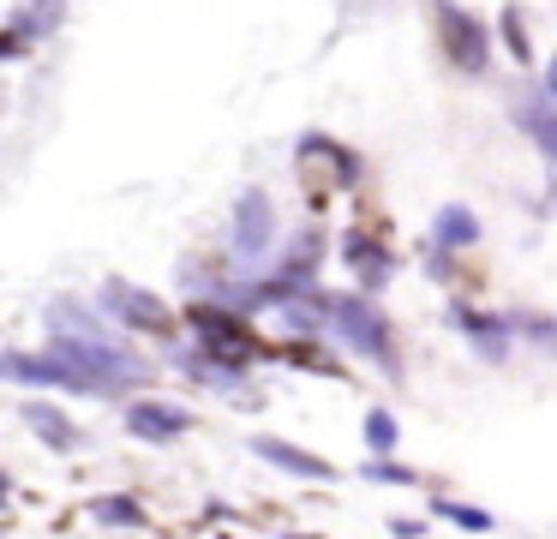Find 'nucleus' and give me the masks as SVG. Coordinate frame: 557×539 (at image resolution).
Instances as JSON below:
<instances>
[{
	"mask_svg": "<svg viewBox=\"0 0 557 539\" xmlns=\"http://www.w3.org/2000/svg\"><path fill=\"white\" fill-rule=\"evenodd\" d=\"M497 30H504V48H509V60H516V66H528V60H533V48H528V12H521V7H504V19H497Z\"/></svg>",
	"mask_w": 557,
	"mask_h": 539,
	"instance_id": "19",
	"label": "nucleus"
},
{
	"mask_svg": "<svg viewBox=\"0 0 557 539\" xmlns=\"http://www.w3.org/2000/svg\"><path fill=\"white\" fill-rule=\"evenodd\" d=\"M509 120L540 144V156H552V162H557V102H552V96H545V90H516V96H509Z\"/></svg>",
	"mask_w": 557,
	"mask_h": 539,
	"instance_id": "12",
	"label": "nucleus"
},
{
	"mask_svg": "<svg viewBox=\"0 0 557 539\" xmlns=\"http://www.w3.org/2000/svg\"><path fill=\"white\" fill-rule=\"evenodd\" d=\"M30 54V36L18 30V24H7V30H0V60H25Z\"/></svg>",
	"mask_w": 557,
	"mask_h": 539,
	"instance_id": "21",
	"label": "nucleus"
},
{
	"mask_svg": "<svg viewBox=\"0 0 557 539\" xmlns=\"http://www.w3.org/2000/svg\"><path fill=\"white\" fill-rule=\"evenodd\" d=\"M342 264H348L354 275H360V294H377V287H389V275H396V252H384V240L372 234H342Z\"/></svg>",
	"mask_w": 557,
	"mask_h": 539,
	"instance_id": "11",
	"label": "nucleus"
},
{
	"mask_svg": "<svg viewBox=\"0 0 557 539\" xmlns=\"http://www.w3.org/2000/svg\"><path fill=\"white\" fill-rule=\"evenodd\" d=\"M276 240H282L276 234V204L258 186L240 192V198H234V216H228V258H234L228 275H264Z\"/></svg>",
	"mask_w": 557,
	"mask_h": 539,
	"instance_id": "3",
	"label": "nucleus"
},
{
	"mask_svg": "<svg viewBox=\"0 0 557 539\" xmlns=\"http://www.w3.org/2000/svg\"><path fill=\"white\" fill-rule=\"evenodd\" d=\"M7 503H13V474L0 467V510H7Z\"/></svg>",
	"mask_w": 557,
	"mask_h": 539,
	"instance_id": "24",
	"label": "nucleus"
},
{
	"mask_svg": "<svg viewBox=\"0 0 557 539\" xmlns=\"http://www.w3.org/2000/svg\"><path fill=\"white\" fill-rule=\"evenodd\" d=\"M121 419H126V438H133V443H150V450H162V443H181L186 431L198 426L193 407L169 402V395H133Z\"/></svg>",
	"mask_w": 557,
	"mask_h": 539,
	"instance_id": "7",
	"label": "nucleus"
},
{
	"mask_svg": "<svg viewBox=\"0 0 557 539\" xmlns=\"http://www.w3.org/2000/svg\"><path fill=\"white\" fill-rule=\"evenodd\" d=\"M449 323H456L461 335H468V347L480 359H492V366H504L509 354H516V335H509V318L504 311H480V306H449Z\"/></svg>",
	"mask_w": 557,
	"mask_h": 539,
	"instance_id": "9",
	"label": "nucleus"
},
{
	"mask_svg": "<svg viewBox=\"0 0 557 539\" xmlns=\"http://www.w3.org/2000/svg\"><path fill=\"white\" fill-rule=\"evenodd\" d=\"M360 474L372 479V486H401V491L420 486V474H413L408 462H396V455H377V462H366V467H360Z\"/></svg>",
	"mask_w": 557,
	"mask_h": 539,
	"instance_id": "20",
	"label": "nucleus"
},
{
	"mask_svg": "<svg viewBox=\"0 0 557 539\" xmlns=\"http://www.w3.org/2000/svg\"><path fill=\"white\" fill-rule=\"evenodd\" d=\"M288 539H312V534H288Z\"/></svg>",
	"mask_w": 557,
	"mask_h": 539,
	"instance_id": "25",
	"label": "nucleus"
},
{
	"mask_svg": "<svg viewBox=\"0 0 557 539\" xmlns=\"http://www.w3.org/2000/svg\"><path fill=\"white\" fill-rule=\"evenodd\" d=\"M324 330L336 335L342 347H348L354 359H366V366H377L384 378H401V347H396V323L384 318V306H377L372 294H330L324 287Z\"/></svg>",
	"mask_w": 557,
	"mask_h": 539,
	"instance_id": "1",
	"label": "nucleus"
},
{
	"mask_svg": "<svg viewBox=\"0 0 557 539\" xmlns=\"http://www.w3.org/2000/svg\"><path fill=\"white\" fill-rule=\"evenodd\" d=\"M18 419H25L30 431H37V443H42V450H54V455L85 450V426H78V419L66 414V407L42 402V395H25V402H18Z\"/></svg>",
	"mask_w": 557,
	"mask_h": 539,
	"instance_id": "10",
	"label": "nucleus"
},
{
	"mask_svg": "<svg viewBox=\"0 0 557 539\" xmlns=\"http://www.w3.org/2000/svg\"><path fill=\"white\" fill-rule=\"evenodd\" d=\"M90 515H97L102 527H145L150 522L133 491H102V498H90Z\"/></svg>",
	"mask_w": 557,
	"mask_h": 539,
	"instance_id": "16",
	"label": "nucleus"
},
{
	"mask_svg": "<svg viewBox=\"0 0 557 539\" xmlns=\"http://www.w3.org/2000/svg\"><path fill=\"white\" fill-rule=\"evenodd\" d=\"M509 318V335H528L533 347L557 354V318H540V311H504Z\"/></svg>",
	"mask_w": 557,
	"mask_h": 539,
	"instance_id": "18",
	"label": "nucleus"
},
{
	"mask_svg": "<svg viewBox=\"0 0 557 539\" xmlns=\"http://www.w3.org/2000/svg\"><path fill=\"white\" fill-rule=\"evenodd\" d=\"M169 359L181 366L186 383H198V390H216L222 402H258V390H252V366H258V359L234 354V347H216V342H174Z\"/></svg>",
	"mask_w": 557,
	"mask_h": 539,
	"instance_id": "2",
	"label": "nucleus"
},
{
	"mask_svg": "<svg viewBox=\"0 0 557 539\" xmlns=\"http://www.w3.org/2000/svg\"><path fill=\"white\" fill-rule=\"evenodd\" d=\"M222 539H234V534H222Z\"/></svg>",
	"mask_w": 557,
	"mask_h": 539,
	"instance_id": "26",
	"label": "nucleus"
},
{
	"mask_svg": "<svg viewBox=\"0 0 557 539\" xmlns=\"http://www.w3.org/2000/svg\"><path fill=\"white\" fill-rule=\"evenodd\" d=\"M318 264H324V234L306 228V234L288 240V252H282L264 275H276V282H288V287H318Z\"/></svg>",
	"mask_w": 557,
	"mask_h": 539,
	"instance_id": "13",
	"label": "nucleus"
},
{
	"mask_svg": "<svg viewBox=\"0 0 557 539\" xmlns=\"http://www.w3.org/2000/svg\"><path fill=\"white\" fill-rule=\"evenodd\" d=\"M540 90H545V96H552V102H557V54L545 60V78H540Z\"/></svg>",
	"mask_w": 557,
	"mask_h": 539,
	"instance_id": "23",
	"label": "nucleus"
},
{
	"mask_svg": "<svg viewBox=\"0 0 557 539\" xmlns=\"http://www.w3.org/2000/svg\"><path fill=\"white\" fill-rule=\"evenodd\" d=\"M360 438H366V450H372V462L377 455H396V443H401V419H396V407H366V419H360Z\"/></svg>",
	"mask_w": 557,
	"mask_h": 539,
	"instance_id": "15",
	"label": "nucleus"
},
{
	"mask_svg": "<svg viewBox=\"0 0 557 539\" xmlns=\"http://www.w3.org/2000/svg\"><path fill=\"white\" fill-rule=\"evenodd\" d=\"M437 42H444V60L456 72H468V78H480L485 66H492V24L480 19V12L456 7V0H437Z\"/></svg>",
	"mask_w": 557,
	"mask_h": 539,
	"instance_id": "5",
	"label": "nucleus"
},
{
	"mask_svg": "<svg viewBox=\"0 0 557 539\" xmlns=\"http://www.w3.org/2000/svg\"><path fill=\"white\" fill-rule=\"evenodd\" d=\"M420 534H425L420 515H389V539H420Z\"/></svg>",
	"mask_w": 557,
	"mask_h": 539,
	"instance_id": "22",
	"label": "nucleus"
},
{
	"mask_svg": "<svg viewBox=\"0 0 557 539\" xmlns=\"http://www.w3.org/2000/svg\"><path fill=\"white\" fill-rule=\"evenodd\" d=\"M432 515H444L449 527H461V534H492L497 527L492 510H473V503H456V498H432Z\"/></svg>",
	"mask_w": 557,
	"mask_h": 539,
	"instance_id": "17",
	"label": "nucleus"
},
{
	"mask_svg": "<svg viewBox=\"0 0 557 539\" xmlns=\"http://www.w3.org/2000/svg\"><path fill=\"white\" fill-rule=\"evenodd\" d=\"M90 306H97L102 323H114L121 335H174L169 306H162L150 287L126 282V275H109V282L97 287V299H90Z\"/></svg>",
	"mask_w": 557,
	"mask_h": 539,
	"instance_id": "4",
	"label": "nucleus"
},
{
	"mask_svg": "<svg viewBox=\"0 0 557 539\" xmlns=\"http://www.w3.org/2000/svg\"><path fill=\"white\" fill-rule=\"evenodd\" d=\"M480 216L468 210V204H444V210L432 216V252H473L480 246Z\"/></svg>",
	"mask_w": 557,
	"mask_h": 539,
	"instance_id": "14",
	"label": "nucleus"
},
{
	"mask_svg": "<svg viewBox=\"0 0 557 539\" xmlns=\"http://www.w3.org/2000/svg\"><path fill=\"white\" fill-rule=\"evenodd\" d=\"M246 450H252L264 467H276V474L306 479V486H330V479H336V467H330L324 455L300 450V443H288V438H270V431H252V438H246Z\"/></svg>",
	"mask_w": 557,
	"mask_h": 539,
	"instance_id": "8",
	"label": "nucleus"
},
{
	"mask_svg": "<svg viewBox=\"0 0 557 539\" xmlns=\"http://www.w3.org/2000/svg\"><path fill=\"white\" fill-rule=\"evenodd\" d=\"M186 330L198 335V342H216V347H234V354L246 359H270V342L252 330V323L240 318V311L216 306V299H186Z\"/></svg>",
	"mask_w": 557,
	"mask_h": 539,
	"instance_id": "6",
	"label": "nucleus"
}]
</instances>
